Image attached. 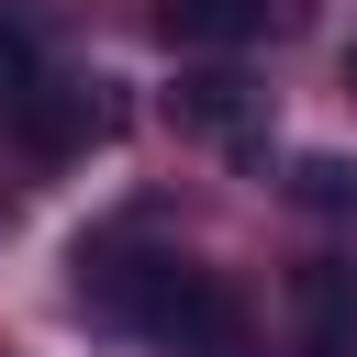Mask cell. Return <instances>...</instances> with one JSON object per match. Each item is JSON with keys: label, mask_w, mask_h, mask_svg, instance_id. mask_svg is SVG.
Wrapping results in <instances>:
<instances>
[{"label": "cell", "mask_w": 357, "mask_h": 357, "mask_svg": "<svg viewBox=\"0 0 357 357\" xmlns=\"http://www.w3.org/2000/svg\"><path fill=\"white\" fill-rule=\"evenodd\" d=\"M112 134H123V100H112L100 78H78V67H56V56H11V67H0V145H11V156L78 167V156L112 145Z\"/></svg>", "instance_id": "obj_1"}, {"label": "cell", "mask_w": 357, "mask_h": 357, "mask_svg": "<svg viewBox=\"0 0 357 357\" xmlns=\"http://www.w3.org/2000/svg\"><path fill=\"white\" fill-rule=\"evenodd\" d=\"M145 335H156L167 357H257V312H245V290H234L223 268H190V257H178L167 301L145 312Z\"/></svg>", "instance_id": "obj_2"}, {"label": "cell", "mask_w": 357, "mask_h": 357, "mask_svg": "<svg viewBox=\"0 0 357 357\" xmlns=\"http://www.w3.org/2000/svg\"><path fill=\"white\" fill-rule=\"evenodd\" d=\"M167 123H178L190 145H212V156H268V89L234 78V67H178Z\"/></svg>", "instance_id": "obj_3"}, {"label": "cell", "mask_w": 357, "mask_h": 357, "mask_svg": "<svg viewBox=\"0 0 357 357\" xmlns=\"http://www.w3.org/2000/svg\"><path fill=\"white\" fill-rule=\"evenodd\" d=\"M301 22H312V0H156V33L178 56H245V45H279Z\"/></svg>", "instance_id": "obj_4"}, {"label": "cell", "mask_w": 357, "mask_h": 357, "mask_svg": "<svg viewBox=\"0 0 357 357\" xmlns=\"http://www.w3.org/2000/svg\"><path fill=\"white\" fill-rule=\"evenodd\" d=\"M290 324H301V357H357V257H301Z\"/></svg>", "instance_id": "obj_5"}, {"label": "cell", "mask_w": 357, "mask_h": 357, "mask_svg": "<svg viewBox=\"0 0 357 357\" xmlns=\"http://www.w3.org/2000/svg\"><path fill=\"white\" fill-rule=\"evenodd\" d=\"M290 201H312V212H357V156H301V167H290Z\"/></svg>", "instance_id": "obj_6"}, {"label": "cell", "mask_w": 357, "mask_h": 357, "mask_svg": "<svg viewBox=\"0 0 357 357\" xmlns=\"http://www.w3.org/2000/svg\"><path fill=\"white\" fill-rule=\"evenodd\" d=\"M11 56H45V11L33 0H0V67Z\"/></svg>", "instance_id": "obj_7"}, {"label": "cell", "mask_w": 357, "mask_h": 357, "mask_svg": "<svg viewBox=\"0 0 357 357\" xmlns=\"http://www.w3.org/2000/svg\"><path fill=\"white\" fill-rule=\"evenodd\" d=\"M346 89H357V45H346Z\"/></svg>", "instance_id": "obj_8"}]
</instances>
